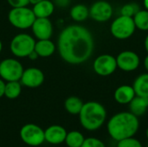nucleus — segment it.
Here are the masks:
<instances>
[{
	"label": "nucleus",
	"instance_id": "nucleus-1",
	"mask_svg": "<svg viewBox=\"0 0 148 147\" xmlns=\"http://www.w3.org/2000/svg\"><path fill=\"white\" fill-rule=\"evenodd\" d=\"M95 48L91 32L84 26L71 24L59 34L56 49L61 58L67 63L79 65L88 61Z\"/></svg>",
	"mask_w": 148,
	"mask_h": 147
},
{
	"label": "nucleus",
	"instance_id": "nucleus-2",
	"mask_svg": "<svg viewBox=\"0 0 148 147\" xmlns=\"http://www.w3.org/2000/svg\"><path fill=\"white\" fill-rule=\"evenodd\" d=\"M140 127L137 116L131 112H121L114 114L108 122V133L115 141L134 137Z\"/></svg>",
	"mask_w": 148,
	"mask_h": 147
},
{
	"label": "nucleus",
	"instance_id": "nucleus-3",
	"mask_svg": "<svg viewBox=\"0 0 148 147\" xmlns=\"http://www.w3.org/2000/svg\"><path fill=\"white\" fill-rule=\"evenodd\" d=\"M79 120L82 126L88 131H96L104 124L107 118L105 107L97 101H88L83 104Z\"/></svg>",
	"mask_w": 148,
	"mask_h": 147
},
{
	"label": "nucleus",
	"instance_id": "nucleus-4",
	"mask_svg": "<svg viewBox=\"0 0 148 147\" xmlns=\"http://www.w3.org/2000/svg\"><path fill=\"white\" fill-rule=\"evenodd\" d=\"M36 38L28 33H19L13 36L10 42V50L16 58H25L34 50Z\"/></svg>",
	"mask_w": 148,
	"mask_h": 147
},
{
	"label": "nucleus",
	"instance_id": "nucleus-5",
	"mask_svg": "<svg viewBox=\"0 0 148 147\" xmlns=\"http://www.w3.org/2000/svg\"><path fill=\"white\" fill-rule=\"evenodd\" d=\"M36 18L32 9L28 8V6L11 8L8 13L9 23L14 28L22 30L31 28Z\"/></svg>",
	"mask_w": 148,
	"mask_h": 147
},
{
	"label": "nucleus",
	"instance_id": "nucleus-6",
	"mask_svg": "<svg viewBox=\"0 0 148 147\" xmlns=\"http://www.w3.org/2000/svg\"><path fill=\"white\" fill-rule=\"evenodd\" d=\"M24 68L16 58H5L0 62V78L5 82L20 81Z\"/></svg>",
	"mask_w": 148,
	"mask_h": 147
},
{
	"label": "nucleus",
	"instance_id": "nucleus-7",
	"mask_svg": "<svg viewBox=\"0 0 148 147\" xmlns=\"http://www.w3.org/2000/svg\"><path fill=\"white\" fill-rule=\"evenodd\" d=\"M135 24L133 17L121 15L111 24L112 35L121 40L129 38L135 31Z\"/></svg>",
	"mask_w": 148,
	"mask_h": 147
},
{
	"label": "nucleus",
	"instance_id": "nucleus-8",
	"mask_svg": "<svg viewBox=\"0 0 148 147\" xmlns=\"http://www.w3.org/2000/svg\"><path fill=\"white\" fill-rule=\"evenodd\" d=\"M20 138L24 144L33 147L39 146L45 141L44 131L33 123H28L21 128Z\"/></svg>",
	"mask_w": 148,
	"mask_h": 147
},
{
	"label": "nucleus",
	"instance_id": "nucleus-9",
	"mask_svg": "<svg viewBox=\"0 0 148 147\" xmlns=\"http://www.w3.org/2000/svg\"><path fill=\"white\" fill-rule=\"evenodd\" d=\"M93 68L94 71L99 75L101 76L110 75L117 68L116 58L108 54L99 55L94 62Z\"/></svg>",
	"mask_w": 148,
	"mask_h": 147
},
{
	"label": "nucleus",
	"instance_id": "nucleus-10",
	"mask_svg": "<svg viewBox=\"0 0 148 147\" xmlns=\"http://www.w3.org/2000/svg\"><path fill=\"white\" fill-rule=\"evenodd\" d=\"M44 79L45 76L42 69L36 67H30L23 70L19 81L22 86L29 88H36L43 84Z\"/></svg>",
	"mask_w": 148,
	"mask_h": 147
},
{
	"label": "nucleus",
	"instance_id": "nucleus-11",
	"mask_svg": "<svg viewBox=\"0 0 148 147\" xmlns=\"http://www.w3.org/2000/svg\"><path fill=\"white\" fill-rule=\"evenodd\" d=\"M112 15L113 8L107 1H96L89 8V16L96 22H106L111 18Z\"/></svg>",
	"mask_w": 148,
	"mask_h": 147
},
{
	"label": "nucleus",
	"instance_id": "nucleus-12",
	"mask_svg": "<svg viewBox=\"0 0 148 147\" xmlns=\"http://www.w3.org/2000/svg\"><path fill=\"white\" fill-rule=\"evenodd\" d=\"M30 29L33 36L37 40L50 39L53 36V24L49 18L36 17Z\"/></svg>",
	"mask_w": 148,
	"mask_h": 147
},
{
	"label": "nucleus",
	"instance_id": "nucleus-13",
	"mask_svg": "<svg viewBox=\"0 0 148 147\" xmlns=\"http://www.w3.org/2000/svg\"><path fill=\"white\" fill-rule=\"evenodd\" d=\"M117 67L126 72H131L135 70L140 65L139 55L133 51H123L116 57Z\"/></svg>",
	"mask_w": 148,
	"mask_h": 147
},
{
	"label": "nucleus",
	"instance_id": "nucleus-14",
	"mask_svg": "<svg viewBox=\"0 0 148 147\" xmlns=\"http://www.w3.org/2000/svg\"><path fill=\"white\" fill-rule=\"evenodd\" d=\"M66 136V129L59 125L50 126L44 131L45 141L51 145H60L63 143L65 141Z\"/></svg>",
	"mask_w": 148,
	"mask_h": 147
},
{
	"label": "nucleus",
	"instance_id": "nucleus-15",
	"mask_svg": "<svg viewBox=\"0 0 148 147\" xmlns=\"http://www.w3.org/2000/svg\"><path fill=\"white\" fill-rule=\"evenodd\" d=\"M56 5L51 0H42L33 5L32 10L36 17L49 18L55 12Z\"/></svg>",
	"mask_w": 148,
	"mask_h": 147
},
{
	"label": "nucleus",
	"instance_id": "nucleus-16",
	"mask_svg": "<svg viewBox=\"0 0 148 147\" xmlns=\"http://www.w3.org/2000/svg\"><path fill=\"white\" fill-rule=\"evenodd\" d=\"M56 49V46L51 39L37 40L35 44L34 50L39 57L47 58L51 56Z\"/></svg>",
	"mask_w": 148,
	"mask_h": 147
},
{
	"label": "nucleus",
	"instance_id": "nucleus-17",
	"mask_svg": "<svg viewBox=\"0 0 148 147\" xmlns=\"http://www.w3.org/2000/svg\"><path fill=\"white\" fill-rule=\"evenodd\" d=\"M135 95L136 94L133 87L128 85H122L114 91V97L119 104L126 105L129 104Z\"/></svg>",
	"mask_w": 148,
	"mask_h": 147
},
{
	"label": "nucleus",
	"instance_id": "nucleus-18",
	"mask_svg": "<svg viewBox=\"0 0 148 147\" xmlns=\"http://www.w3.org/2000/svg\"><path fill=\"white\" fill-rule=\"evenodd\" d=\"M130 112L137 117L142 116L148 108V97L135 95L129 103Z\"/></svg>",
	"mask_w": 148,
	"mask_h": 147
},
{
	"label": "nucleus",
	"instance_id": "nucleus-19",
	"mask_svg": "<svg viewBox=\"0 0 148 147\" xmlns=\"http://www.w3.org/2000/svg\"><path fill=\"white\" fill-rule=\"evenodd\" d=\"M133 88L136 95L148 97V74L138 76L134 82Z\"/></svg>",
	"mask_w": 148,
	"mask_h": 147
},
{
	"label": "nucleus",
	"instance_id": "nucleus-20",
	"mask_svg": "<svg viewBox=\"0 0 148 147\" xmlns=\"http://www.w3.org/2000/svg\"><path fill=\"white\" fill-rule=\"evenodd\" d=\"M83 101L77 96H70L66 99L64 102V107L66 111L73 115H77L80 113L82 107Z\"/></svg>",
	"mask_w": 148,
	"mask_h": 147
},
{
	"label": "nucleus",
	"instance_id": "nucleus-21",
	"mask_svg": "<svg viewBox=\"0 0 148 147\" xmlns=\"http://www.w3.org/2000/svg\"><path fill=\"white\" fill-rule=\"evenodd\" d=\"M71 18L75 22H82L89 16V9L84 4L74 5L69 11Z\"/></svg>",
	"mask_w": 148,
	"mask_h": 147
},
{
	"label": "nucleus",
	"instance_id": "nucleus-22",
	"mask_svg": "<svg viewBox=\"0 0 148 147\" xmlns=\"http://www.w3.org/2000/svg\"><path fill=\"white\" fill-rule=\"evenodd\" d=\"M22 93V84L19 81H8L5 83L4 96L9 100H15Z\"/></svg>",
	"mask_w": 148,
	"mask_h": 147
},
{
	"label": "nucleus",
	"instance_id": "nucleus-23",
	"mask_svg": "<svg viewBox=\"0 0 148 147\" xmlns=\"http://www.w3.org/2000/svg\"><path fill=\"white\" fill-rule=\"evenodd\" d=\"M85 138L79 131H71L67 133L65 143L69 147H81Z\"/></svg>",
	"mask_w": 148,
	"mask_h": 147
},
{
	"label": "nucleus",
	"instance_id": "nucleus-24",
	"mask_svg": "<svg viewBox=\"0 0 148 147\" xmlns=\"http://www.w3.org/2000/svg\"><path fill=\"white\" fill-rule=\"evenodd\" d=\"M135 27L140 30H148V10H139L134 16Z\"/></svg>",
	"mask_w": 148,
	"mask_h": 147
},
{
	"label": "nucleus",
	"instance_id": "nucleus-25",
	"mask_svg": "<svg viewBox=\"0 0 148 147\" xmlns=\"http://www.w3.org/2000/svg\"><path fill=\"white\" fill-rule=\"evenodd\" d=\"M140 10V6L137 3H127L125 4L121 10V14L122 16H127L130 17H134V16Z\"/></svg>",
	"mask_w": 148,
	"mask_h": 147
},
{
	"label": "nucleus",
	"instance_id": "nucleus-26",
	"mask_svg": "<svg viewBox=\"0 0 148 147\" xmlns=\"http://www.w3.org/2000/svg\"><path fill=\"white\" fill-rule=\"evenodd\" d=\"M117 147H142V145L137 139L130 137L117 141Z\"/></svg>",
	"mask_w": 148,
	"mask_h": 147
},
{
	"label": "nucleus",
	"instance_id": "nucleus-27",
	"mask_svg": "<svg viewBox=\"0 0 148 147\" xmlns=\"http://www.w3.org/2000/svg\"><path fill=\"white\" fill-rule=\"evenodd\" d=\"M81 147H106L105 144L96 138H87L84 139Z\"/></svg>",
	"mask_w": 148,
	"mask_h": 147
},
{
	"label": "nucleus",
	"instance_id": "nucleus-28",
	"mask_svg": "<svg viewBox=\"0 0 148 147\" xmlns=\"http://www.w3.org/2000/svg\"><path fill=\"white\" fill-rule=\"evenodd\" d=\"M7 3L12 8L25 7L29 4V0H7Z\"/></svg>",
	"mask_w": 148,
	"mask_h": 147
},
{
	"label": "nucleus",
	"instance_id": "nucleus-29",
	"mask_svg": "<svg viewBox=\"0 0 148 147\" xmlns=\"http://www.w3.org/2000/svg\"><path fill=\"white\" fill-rule=\"evenodd\" d=\"M56 6L60 8H66L69 5L70 0H53Z\"/></svg>",
	"mask_w": 148,
	"mask_h": 147
},
{
	"label": "nucleus",
	"instance_id": "nucleus-30",
	"mask_svg": "<svg viewBox=\"0 0 148 147\" xmlns=\"http://www.w3.org/2000/svg\"><path fill=\"white\" fill-rule=\"evenodd\" d=\"M5 81L0 78V98L4 96V89H5Z\"/></svg>",
	"mask_w": 148,
	"mask_h": 147
},
{
	"label": "nucleus",
	"instance_id": "nucleus-31",
	"mask_svg": "<svg viewBox=\"0 0 148 147\" xmlns=\"http://www.w3.org/2000/svg\"><path fill=\"white\" fill-rule=\"evenodd\" d=\"M28 58H29L30 60H36L37 58H39V56H38V55L36 53V51L33 50V51L29 54V55L28 56Z\"/></svg>",
	"mask_w": 148,
	"mask_h": 147
},
{
	"label": "nucleus",
	"instance_id": "nucleus-32",
	"mask_svg": "<svg viewBox=\"0 0 148 147\" xmlns=\"http://www.w3.org/2000/svg\"><path fill=\"white\" fill-rule=\"evenodd\" d=\"M144 65H145V68L148 71V55L146 56L145 58V61H144Z\"/></svg>",
	"mask_w": 148,
	"mask_h": 147
},
{
	"label": "nucleus",
	"instance_id": "nucleus-33",
	"mask_svg": "<svg viewBox=\"0 0 148 147\" xmlns=\"http://www.w3.org/2000/svg\"><path fill=\"white\" fill-rule=\"evenodd\" d=\"M145 48H146V50L147 51L148 53V35L146 37V40H145Z\"/></svg>",
	"mask_w": 148,
	"mask_h": 147
},
{
	"label": "nucleus",
	"instance_id": "nucleus-34",
	"mask_svg": "<svg viewBox=\"0 0 148 147\" xmlns=\"http://www.w3.org/2000/svg\"><path fill=\"white\" fill-rule=\"evenodd\" d=\"M42 0H29V3H31V4H36V3H39V2H41Z\"/></svg>",
	"mask_w": 148,
	"mask_h": 147
},
{
	"label": "nucleus",
	"instance_id": "nucleus-35",
	"mask_svg": "<svg viewBox=\"0 0 148 147\" xmlns=\"http://www.w3.org/2000/svg\"><path fill=\"white\" fill-rule=\"evenodd\" d=\"M144 5H145L146 9L148 10V0H144Z\"/></svg>",
	"mask_w": 148,
	"mask_h": 147
},
{
	"label": "nucleus",
	"instance_id": "nucleus-36",
	"mask_svg": "<svg viewBox=\"0 0 148 147\" xmlns=\"http://www.w3.org/2000/svg\"><path fill=\"white\" fill-rule=\"evenodd\" d=\"M2 50H3V42H2V41L0 40V54H1V52H2Z\"/></svg>",
	"mask_w": 148,
	"mask_h": 147
},
{
	"label": "nucleus",
	"instance_id": "nucleus-37",
	"mask_svg": "<svg viewBox=\"0 0 148 147\" xmlns=\"http://www.w3.org/2000/svg\"><path fill=\"white\" fill-rule=\"evenodd\" d=\"M146 136H147V139H148V127L147 129V131H146Z\"/></svg>",
	"mask_w": 148,
	"mask_h": 147
},
{
	"label": "nucleus",
	"instance_id": "nucleus-38",
	"mask_svg": "<svg viewBox=\"0 0 148 147\" xmlns=\"http://www.w3.org/2000/svg\"><path fill=\"white\" fill-rule=\"evenodd\" d=\"M147 147H148V146H147Z\"/></svg>",
	"mask_w": 148,
	"mask_h": 147
}]
</instances>
